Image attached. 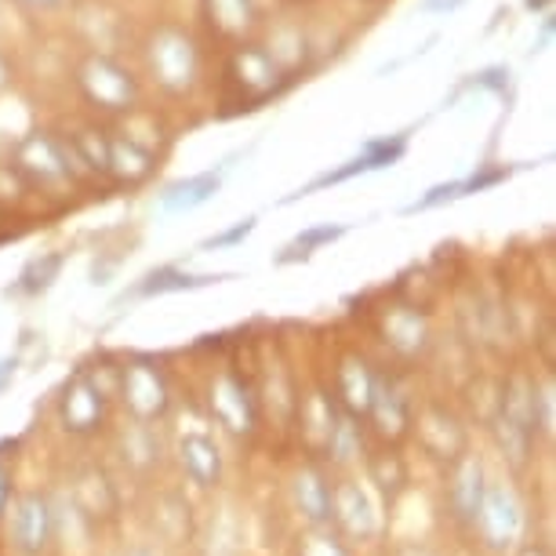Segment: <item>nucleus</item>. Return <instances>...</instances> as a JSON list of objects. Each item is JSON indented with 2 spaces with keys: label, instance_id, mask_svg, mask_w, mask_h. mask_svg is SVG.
I'll return each mask as SVG.
<instances>
[{
  "label": "nucleus",
  "instance_id": "f257e3e1",
  "mask_svg": "<svg viewBox=\"0 0 556 556\" xmlns=\"http://www.w3.org/2000/svg\"><path fill=\"white\" fill-rule=\"evenodd\" d=\"M113 390H117L131 422L156 426L172 412V382L161 371V364L146 361V356H131V361L117 367V386Z\"/></svg>",
  "mask_w": 556,
  "mask_h": 556
},
{
  "label": "nucleus",
  "instance_id": "f03ea898",
  "mask_svg": "<svg viewBox=\"0 0 556 556\" xmlns=\"http://www.w3.org/2000/svg\"><path fill=\"white\" fill-rule=\"evenodd\" d=\"M59 429L70 437H96L110 422V390L102 386L88 367H80L77 375H70L62 382V393L55 401Z\"/></svg>",
  "mask_w": 556,
  "mask_h": 556
},
{
  "label": "nucleus",
  "instance_id": "7ed1b4c3",
  "mask_svg": "<svg viewBox=\"0 0 556 556\" xmlns=\"http://www.w3.org/2000/svg\"><path fill=\"white\" fill-rule=\"evenodd\" d=\"M528 506L517 495V488L509 484H488L484 502H480L473 531H480V539L491 553H513L520 542H528Z\"/></svg>",
  "mask_w": 556,
  "mask_h": 556
},
{
  "label": "nucleus",
  "instance_id": "20e7f679",
  "mask_svg": "<svg viewBox=\"0 0 556 556\" xmlns=\"http://www.w3.org/2000/svg\"><path fill=\"white\" fill-rule=\"evenodd\" d=\"M4 520H8V539H12L18 556H45L55 545L59 517L45 491H18V495H12L4 509Z\"/></svg>",
  "mask_w": 556,
  "mask_h": 556
},
{
  "label": "nucleus",
  "instance_id": "39448f33",
  "mask_svg": "<svg viewBox=\"0 0 556 556\" xmlns=\"http://www.w3.org/2000/svg\"><path fill=\"white\" fill-rule=\"evenodd\" d=\"M12 167L18 178L29 186H59L73 178V156L59 139H51L48 131H34L26 135L23 142L15 146L12 153Z\"/></svg>",
  "mask_w": 556,
  "mask_h": 556
},
{
  "label": "nucleus",
  "instance_id": "423d86ee",
  "mask_svg": "<svg viewBox=\"0 0 556 556\" xmlns=\"http://www.w3.org/2000/svg\"><path fill=\"white\" fill-rule=\"evenodd\" d=\"M331 528L342 534L345 542H371L379 539L382 531V517L379 506H375L371 491H367L361 480H339L331 495Z\"/></svg>",
  "mask_w": 556,
  "mask_h": 556
},
{
  "label": "nucleus",
  "instance_id": "0eeeda50",
  "mask_svg": "<svg viewBox=\"0 0 556 556\" xmlns=\"http://www.w3.org/2000/svg\"><path fill=\"white\" fill-rule=\"evenodd\" d=\"M412 433L418 437V444L429 458L437 462H455L466 455L469 447V437H466V426L458 422V415L451 412L444 404H422L415 407L412 415Z\"/></svg>",
  "mask_w": 556,
  "mask_h": 556
},
{
  "label": "nucleus",
  "instance_id": "6e6552de",
  "mask_svg": "<svg viewBox=\"0 0 556 556\" xmlns=\"http://www.w3.org/2000/svg\"><path fill=\"white\" fill-rule=\"evenodd\" d=\"M207 412L218 426L226 429L229 437H251L258 426V407H255V396L237 375H215L207 382Z\"/></svg>",
  "mask_w": 556,
  "mask_h": 556
},
{
  "label": "nucleus",
  "instance_id": "1a4fd4ad",
  "mask_svg": "<svg viewBox=\"0 0 556 556\" xmlns=\"http://www.w3.org/2000/svg\"><path fill=\"white\" fill-rule=\"evenodd\" d=\"M77 84L84 96H88V102H96L99 110H110V113L131 110L135 99H139L135 77L113 59H88L77 73Z\"/></svg>",
  "mask_w": 556,
  "mask_h": 556
},
{
  "label": "nucleus",
  "instance_id": "9d476101",
  "mask_svg": "<svg viewBox=\"0 0 556 556\" xmlns=\"http://www.w3.org/2000/svg\"><path fill=\"white\" fill-rule=\"evenodd\" d=\"M488 469L484 462L477 455H462L451 462L447 469V488H444V498H447V513L458 528H473L477 523V513H480V502H484V491H488Z\"/></svg>",
  "mask_w": 556,
  "mask_h": 556
},
{
  "label": "nucleus",
  "instance_id": "9b49d317",
  "mask_svg": "<svg viewBox=\"0 0 556 556\" xmlns=\"http://www.w3.org/2000/svg\"><path fill=\"white\" fill-rule=\"evenodd\" d=\"M70 502L77 509L80 520L96 523H113L121 513V495H117V484L110 480V473L102 466H80L73 469L70 477Z\"/></svg>",
  "mask_w": 556,
  "mask_h": 556
},
{
  "label": "nucleus",
  "instance_id": "f8f14e48",
  "mask_svg": "<svg viewBox=\"0 0 556 556\" xmlns=\"http://www.w3.org/2000/svg\"><path fill=\"white\" fill-rule=\"evenodd\" d=\"M150 66L167 91H186L197 77V48L178 29H161L150 48Z\"/></svg>",
  "mask_w": 556,
  "mask_h": 556
},
{
  "label": "nucleus",
  "instance_id": "ddd939ff",
  "mask_svg": "<svg viewBox=\"0 0 556 556\" xmlns=\"http://www.w3.org/2000/svg\"><path fill=\"white\" fill-rule=\"evenodd\" d=\"M412 415H415V401L407 396V390L390 375H379V386H375V401L367 407V422L382 440H404L412 433Z\"/></svg>",
  "mask_w": 556,
  "mask_h": 556
},
{
  "label": "nucleus",
  "instance_id": "4468645a",
  "mask_svg": "<svg viewBox=\"0 0 556 556\" xmlns=\"http://www.w3.org/2000/svg\"><path fill=\"white\" fill-rule=\"evenodd\" d=\"M331 495L334 484L320 462H306L291 473V502L306 528H331Z\"/></svg>",
  "mask_w": 556,
  "mask_h": 556
},
{
  "label": "nucleus",
  "instance_id": "2eb2a0df",
  "mask_svg": "<svg viewBox=\"0 0 556 556\" xmlns=\"http://www.w3.org/2000/svg\"><path fill=\"white\" fill-rule=\"evenodd\" d=\"M229 84L240 91V99L248 102H262L277 91L280 84V62L262 48H240L233 62H229Z\"/></svg>",
  "mask_w": 556,
  "mask_h": 556
},
{
  "label": "nucleus",
  "instance_id": "dca6fc26",
  "mask_svg": "<svg viewBox=\"0 0 556 556\" xmlns=\"http://www.w3.org/2000/svg\"><path fill=\"white\" fill-rule=\"evenodd\" d=\"M375 386H379V371L361 353L342 356L339 371H334V404H339V412L350 418H364L375 401Z\"/></svg>",
  "mask_w": 556,
  "mask_h": 556
},
{
  "label": "nucleus",
  "instance_id": "f3484780",
  "mask_svg": "<svg viewBox=\"0 0 556 556\" xmlns=\"http://www.w3.org/2000/svg\"><path fill=\"white\" fill-rule=\"evenodd\" d=\"M178 466L190 477V484L212 491L223 484V451H218L215 437L204 433V429H190V433L178 437L175 444Z\"/></svg>",
  "mask_w": 556,
  "mask_h": 556
},
{
  "label": "nucleus",
  "instance_id": "a211bd4d",
  "mask_svg": "<svg viewBox=\"0 0 556 556\" xmlns=\"http://www.w3.org/2000/svg\"><path fill=\"white\" fill-rule=\"evenodd\" d=\"M339 418H342V412H339V404H334L331 393L313 390L309 396H302V404H299V422L302 426L299 429H302V444H306L313 462H320L324 455H328V444L334 437Z\"/></svg>",
  "mask_w": 556,
  "mask_h": 556
},
{
  "label": "nucleus",
  "instance_id": "6ab92c4d",
  "mask_svg": "<svg viewBox=\"0 0 556 556\" xmlns=\"http://www.w3.org/2000/svg\"><path fill=\"white\" fill-rule=\"evenodd\" d=\"M113 451H117L121 466L131 469V473H153V469L164 466V444L156 437V426H142V422H131L117 429L113 437Z\"/></svg>",
  "mask_w": 556,
  "mask_h": 556
},
{
  "label": "nucleus",
  "instance_id": "aec40b11",
  "mask_svg": "<svg viewBox=\"0 0 556 556\" xmlns=\"http://www.w3.org/2000/svg\"><path fill=\"white\" fill-rule=\"evenodd\" d=\"M382 334H386V345H390L393 353L407 356V361H415V356H422L429 350V324L418 309H407V306L390 309L382 320Z\"/></svg>",
  "mask_w": 556,
  "mask_h": 556
},
{
  "label": "nucleus",
  "instance_id": "412c9836",
  "mask_svg": "<svg viewBox=\"0 0 556 556\" xmlns=\"http://www.w3.org/2000/svg\"><path fill=\"white\" fill-rule=\"evenodd\" d=\"M367 480H371L375 491L393 506V502L407 491L412 473H407V462L401 451L382 447V451H371V455H367Z\"/></svg>",
  "mask_w": 556,
  "mask_h": 556
},
{
  "label": "nucleus",
  "instance_id": "4be33fe9",
  "mask_svg": "<svg viewBox=\"0 0 556 556\" xmlns=\"http://www.w3.org/2000/svg\"><path fill=\"white\" fill-rule=\"evenodd\" d=\"M223 186V172H201L193 178H182V182H172L161 193V207L164 212H193V207L207 204Z\"/></svg>",
  "mask_w": 556,
  "mask_h": 556
},
{
  "label": "nucleus",
  "instance_id": "5701e85b",
  "mask_svg": "<svg viewBox=\"0 0 556 556\" xmlns=\"http://www.w3.org/2000/svg\"><path fill=\"white\" fill-rule=\"evenodd\" d=\"M226 277H190V273L175 269V266H161L153 273H146L139 285L131 288V299H153V295H167V291H193V288H207L218 285Z\"/></svg>",
  "mask_w": 556,
  "mask_h": 556
},
{
  "label": "nucleus",
  "instance_id": "b1692460",
  "mask_svg": "<svg viewBox=\"0 0 556 556\" xmlns=\"http://www.w3.org/2000/svg\"><path fill=\"white\" fill-rule=\"evenodd\" d=\"M153 172V150L135 139H110V175L124 178V182H139Z\"/></svg>",
  "mask_w": 556,
  "mask_h": 556
},
{
  "label": "nucleus",
  "instance_id": "393cba45",
  "mask_svg": "<svg viewBox=\"0 0 556 556\" xmlns=\"http://www.w3.org/2000/svg\"><path fill=\"white\" fill-rule=\"evenodd\" d=\"M334 466H353V462L364 458V437H361V418H350L342 412L339 426H334V437L328 444V455H324Z\"/></svg>",
  "mask_w": 556,
  "mask_h": 556
},
{
  "label": "nucleus",
  "instance_id": "a878e982",
  "mask_svg": "<svg viewBox=\"0 0 556 556\" xmlns=\"http://www.w3.org/2000/svg\"><path fill=\"white\" fill-rule=\"evenodd\" d=\"M207 18H212L218 34L237 37L251 26L255 8H251V0H207Z\"/></svg>",
  "mask_w": 556,
  "mask_h": 556
},
{
  "label": "nucleus",
  "instance_id": "bb28decb",
  "mask_svg": "<svg viewBox=\"0 0 556 556\" xmlns=\"http://www.w3.org/2000/svg\"><path fill=\"white\" fill-rule=\"evenodd\" d=\"M295 556H353V545L334 528H306L295 539Z\"/></svg>",
  "mask_w": 556,
  "mask_h": 556
},
{
  "label": "nucleus",
  "instance_id": "cd10ccee",
  "mask_svg": "<svg viewBox=\"0 0 556 556\" xmlns=\"http://www.w3.org/2000/svg\"><path fill=\"white\" fill-rule=\"evenodd\" d=\"M62 262H66V258H62L59 251H51V255H40V258L29 262V266L23 269V277H18V295H40V291H48L59 280Z\"/></svg>",
  "mask_w": 556,
  "mask_h": 556
},
{
  "label": "nucleus",
  "instance_id": "c85d7f7f",
  "mask_svg": "<svg viewBox=\"0 0 556 556\" xmlns=\"http://www.w3.org/2000/svg\"><path fill=\"white\" fill-rule=\"evenodd\" d=\"M345 233V226H313L306 229L302 237H295L291 244L285 248V255H280L277 262L285 266V262H299V258H309L313 251H317L320 244H331V240H339Z\"/></svg>",
  "mask_w": 556,
  "mask_h": 556
},
{
  "label": "nucleus",
  "instance_id": "c756f323",
  "mask_svg": "<svg viewBox=\"0 0 556 556\" xmlns=\"http://www.w3.org/2000/svg\"><path fill=\"white\" fill-rule=\"evenodd\" d=\"M251 229H255V218H244V223H237L233 229H226V233H218V237H212L207 240V251H215V248H229V244H240V240H244Z\"/></svg>",
  "mask_w": 556,
  "mask_h": 556
},
{
  "label": "nucleus",
  "instance_id": "7c9ffc66",
  "mask_svg": "<svg viewBox=\"0 0 556 556\" xmlns=\"http://www.w3.org/2000/svg\"><path fill=\"white\" fill-rule=\"evenodd\" d=\"M513 556H553V553H549V545H545V542L528 539V542H520L517 549H513Z\"/></svg>",
  "mask_w": 556,
  "mask_h": 556
},
{
  "label": "nucleus",
  "instance_id": "2f4dec72",
  "mask_svg": "<svg viewBox=\"0 0 556 556\" xmlns=\"http://www.w3.org/2000/svg\"><path fill=\"white\" fill-rule=\"evenodd\" d=\"M12 473H8L4 466H0V520H4V509H8V502H12Z\"/></svg>",
  "mask_w": 556,
  "mask_h": 556
},
{
  "label": "nucleus",
  "instance_id": "473e14b6",
  "mask_svg": "<svg viewBox=\"0 0 556 556\" xmlns=\"http://www.w3.org/2000/svg\"><path fill=\"white\" fill-rule=\"evenodd\" d=\"M15 367H18L15 356H4V361H0V390H4V386L15 379Z\"/></svg>",
  "mask_w": 556,
  "mask_h": 556
},
{
  "label": "nucleus",
  "instance_id": "72a5a7b5",
  "mask_svg": "<svg viewBox=\"0 0 556 556\" xmlns=\"http://www.w3.org/2000/svg\"><path fill=\"white\" fill-rule=\"evenodd\" d=\"M124 556H161V553L153 545H131V549H124Z\"/></svg>",
  "mask_w": 556,
  "mask_h": 556
},
{
  "label": "nucleus",
  "instance_id": "f704fd0d",
  "mask_svg": "<svg viewBox=\"0 0 556 556\" xmlns=\"http://www.w3.org/2000/svg\"><path fill=\"white\" fill-rule=\"evenodd\" d=\"M23 4H29V8H51V4H59V0H23Z\"/></svg>",
  "mask_w": 556,
  "mask_h": 556
},
{
  "label": "nucleus",
  "instance_id": "c9c22d12",
  "mask_svg": "<svg viewBox=\"0 0 556 556\" xmlns=\"http://www.w3.org/2000/svg\"><path fill=\"white\" fill-rule=\"evenodd\" d=\"M528 4H531V8H542V4H545V0H528Z\"/></svg>",
  "mask_w": 556,
  "mask_h": 556
}]
</instances>
